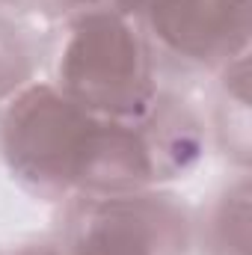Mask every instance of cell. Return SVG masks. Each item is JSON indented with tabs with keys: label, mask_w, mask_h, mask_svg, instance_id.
Here are the masks:
<instances>
[{
	"label": "cell",
	"mask_w": 252,
	"mask_h": 255,
	"mask_svg": "<svg viewBox=\"0 0 252 255\" xmlns=\"http://www.w3.org/2000/svg\"><path fill=\"white\" fill-rule=\"evenodd\" d=\"M0 6H9L15 12H33V9H57V0H0Z\"/></svg>",
	"instance_id": "obj_10"
},
{
	"label": "cell",
	"mask_w": 252,
	"mask_h": 255,
	"mask_svg": "<svg viewBox=\"0 0 252 255\" xmlns=\"http://www.w3.org/2000/svg\"><path fill=\"white\" fill-rule=\"evenodd\" d=\"M145 142L151 148L157 178H178L193 169L205 151V130L199 116L181 101L157 98L145 119H139Z\"/></svg>",
	"instance_id": "obj_5"
},
{
	"label": "cell",
	"mask_w": 252,
	"mask_h": 255,
	"mask_svg": "<svg viewBox=\"0 0 252 255\" xmlns=\"http://www.w3.org/2000/svg\"><path fill=\"white\" fill-rule=\"evenodd\" d=\"M45 39L39 30L9 6H0V104L27 89L42 65Z\"/></svg>",
	"instance_id": "obj_6"
},
{
	"label": "cell",
	"mask_w": 252,
	"mask_h": 255,
	"mask_svg": "<svg viewBox=\"0 0 252 255\" xmlns=\"http://www.w3.org/2000/svg\"><path fill=\"white\" fill-rule=\"evenodd\" d=\"M190 211L154 187L122 196H83L68 208L65 255H187Z\"/></svg>",
	"instance_id": "obj_3"
},
{
	"label": "cell",
	"mask_w": 252,
	"mask_h": 255,
	"mask_svg": "<svg viewBox=\"0 0 252 255\" xmlns=\"http://www.w3.org/2000/svg\"><path fill=\"white\" fill-rule=\"evenodd\" d=\"M220 80L217 130L223 145L238 157L244 172L250 169V54L229 63Z\"/></svg>",
	"instance_id": "obj_8"
},
{
	"label": "cell",
	"mask_w": 252,
	"mask_h": 255,
	"mask_svg": "<svg viewBox=\"0 0 252 255\" xmlns=\"http://www.w3.org/2000/svg\"><path fill=\"white\" fill-rule=\"evenodd\" d=\"M54 71L65 98L101 119L139 122L160 98L151 48L122 15H71Z\"/></svg>",
	"instance_id": "obj_2"
},
{
	"label": "cell",
	"mask_w": 252,
	"mask_h": 255,
	"mask_svg": "<svg viewBox=\"0 0 252 255\" xmlns=\"http://www.w3.org/2000/svg\"><path fill=\"white\" fill-rule=\"evenodd\" d=\"M12 255H65L60 244H30V247H21Z\"/></svg>",
	"instance_id": "obj_11"
},
{
	"label": "cell",
	"mask_w": 252,
	"mask_h": 255,
	"mask_svg": "<svg viewBox=\"0 0 252 255\" xmlns=\"http://www.w3.org/2000/svg\"><path fill=\"white\" fill-rule=\"evenodd\" d=\"M252 226V187L244 172L235 184L217 196L208 223H205V250L208 255H250Z\"/></svg>",
	"instance_id": "obj_7"
},
{
	"label": "cell",
	"mask_w": 252,
	"mask_h": 255,
	"mask_svg": "<svg viewBox=\"0 0 252 255\" xmlns=\"http://www.w3.org/2000/svg\"><path fill=\"white\" fill-rule=\"evenodd\" d=\"M57 9L71 15H86V12H107V15H122L136 18L142 9V0H57Z\"/></svg>",
	"instance_id": "obj_9"
},
{
	"label": "cell",
	"mask_w": 252,
	"mask_h": 255,
	"mask_svg": "<svg viewBox=\"0 0 252 255\" xmlns=\"http://www.w3.org/2000/svg\"><path fill=\"white\" fill-rule=\"evenodd\" d=\"M136 18L154 63L223 71L250 54L252 0H142Z\"/></svg>",
	"instance_id": "obj_4"
},
{
	"label": "cell",
	"mask_w": 252,
	"mask_h": 255,
	"mask_svg": "<svg viewBox=\"0 0 252 255\" xmlns=\"http://www.w3.org/2000/svg\"><path fill=\"white\" fill-rule=\"evenodd\" d=\"M107 119L86 113L54 83H30L0 107V157L27 190L80 199L89 190Z\"/></svg>",
	"instance_id": "obj_1"
}]
</instances>
